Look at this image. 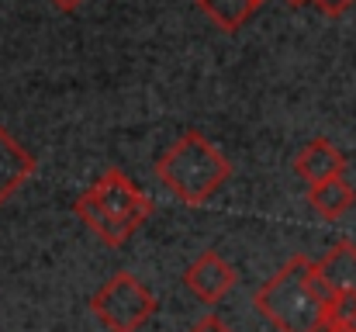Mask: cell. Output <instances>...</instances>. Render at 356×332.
<instances>
[{
    "instance_id": "cell-12",
    "label": "cell",
    "mask_w": 356,
    "mask_h": 332,
    "mask_svg": "<svg viewBox=\"0 0 356 332\" xmlns=\"http://www.w3.org/2000/svg\"><path fill=\"white\" fill-rule=\"evenodd\" d=\"M325 326H343L356 332V298L353 294H332L329 301V322Z\"/></svg>"
},
{
    "instance_id": "cell-4",
    "label": "cell",
    "mask_w": 356,
    "mask_h": 332,
    "mask_svg": "<svg viewBox=\"0 0 356 332\" xmlns=\"http://www.w3.org/2000/svg\"><path fill=\"white\" fill-rule=\"evenodd\" d=\"M90 194H94V201L111 215V219L118 221L121 228L131 235L142 221H149V215L156 212V205H152V198L149 194H142L121 170H104L101 177H97V184H90L87 187Z\"/></svg>"
},
{
    "instance_id": "cell-14",
    "label": "cell",
    "mask_w": 356,
    "mask_h": 332,
    "mask_svg": "<svg viewBox=\"0 0 356 332\" xmlns=\"http://www.w3.org/2000/svg\"><path fill=\"white\" fill-rule=\"evenodd\" d=\"M191 332H232V329H229L218 315H208V319H201V322H197Z\"/></svg>"
},
{
    "instance_id": "cell-7",
    "label": "cell",
    "mask_w": 356,
    "mask_h": 332,
    "mask_svg": "<svg viewBox=\"0 0 356 332\" xmlns=\"http://www.w3.org/2000/svg\"><path fill=\"white\" fill-rule=\"evenodd\" d=\"M35 156L0 125V205H7L35 177Z\"/></svg>"
},
{
    "instance_id": "cell-16",
    "label": "cell",
    "mask_w": 356,
    "mask_h": 332,
    "mask_svg": "<svg viewBox=\"0 0 356 332\" xmlns=\"http://www.w3.org/2000/svg\"><path fill=\"white\" fill-rule=\"evenodd\" d=\"M322 332H353V329H343V326H325Z\"/></svg>"
},
{
    "instance_id": "cell-1",
    "label": "cell",
    "mask_w": 356,
    "mask_h": 332,
    "mask_svg": "<svg viewBox=\"0 0 356 332\" xmlns=\"http://www.w3.org/2000/svg\"><path fill=\"white\" fill-rule=\"evenodd\" d=\"M329 301L332 291L305 253L291 256L252 298L256 312L277 332H322L329 322Z\"/></svg>"
},
{
    "instance_id": "cell-6",
    "label": "cell",
    "mask_w": 356,
    "mask_h": 332,
    "mask_svg": "<svg viewBox=\"0 0 356 332\" xmlns=\"http://www.w3.org/2000/svg\"><path fill=\"white\" fill-rule=\"evenodd\" d=\"M294 173H298L308 187H318V184H325V180L346 177V156H343L329 139H312V142L298 152Z\"/></svg>"
},
{
    "instance_id": "cell-11",
    "label": "cell",
    "mask_w": 356,
    "mask_h": 332,
    "mask_svg": "<svg viewBox=\"0 0 356 332\" xmlns=\"http://www.w3.org/2000/svg\"><path fill=\"white\" fill-rule=\"evenodd\" d=\"M197 7L222 28V31H238L252 10L259 7V0H197Z\"/></svg>"
},
{
    "instance_id": "cell-15",
    "label": "cell",
    "mask_w": 356,
    "mask_h": 332,
    "mask_svg": "<svg viewBox=\"0 0 356 332\" xmlns=\"http://www.w3.org/2000/svg\"><path fill=\"white\" fill-rule=\"evenodd\" d=\"M52 3H56L59 10H76V7H80L83 0H52Z\"/></svg>"
},
{
    "instance_id": "cell-8",
    "label": "cell",
    "mask_w": 356,
    "mask_h": 332,
    "mask_svg": "<svg viewBox=\"0 0 356 332\" xmlns=\"http://www.w3.org/2000/svg\"><path fill=\"white\" fill-rule=\"evenodd\" d=\"M325 287L332 294H353L356 298V242L350 239H336L322 260H315Z\"/></svg>"
},
{
    "instance_id": "cell-2",
    "label": "cell",
    "mask_w": 356,
    "mask_h": 332,
    "mask_svg": "<svg viewBox=\"0 0 356 332\" xmlns=\"http://www.w3.org/2000/svg\"><path fill=\"white\" fill-rule=\"evenodd\" d=\"M159 184L180 201V205H208L225 180L232 177L229 156L201 132H184L159 159H156Z\"/></svg>"
},
{
    "instance_id": "cell-9",
    "label": "cell",
    "mask_w": 356,
    "mask_h": 332,
    "mask_svg": "<svg viewBox=\"0 0 356 332\" xmlns=\"http://www.w3.org/2000/svg\"><path fill=\"white\" fill-rule=\"evenodd\" d=\"M73 212H76V219L83 221V225H87V228H90V232H94V235H97L104 246H115V249H118V246H124V242L131 239V235L121 228L118 221L111 219V215H108V212L94 201V194H90V191H80V194H76Z\"/></svg>"
},
{
    "instance_id": "cell-18",
    "label": "cell",
    "mask_w": 356,
    "mask_h": 332,
    "mask_svg": "<svg viewBox=\"0 0 356 332\" xmlns=\"http://www.w3.org/2000/svg\"><path fill=\"white\" fill-rule=\"evenodd\" d=\"M259 3H263V0H259Z\"/></svg>"
},
{
    "instance_id": "cell-13",
    "label": "cell",
    "mask_w": 356,
    "mask_h": 332,
    "mask_svg": "<svg viewBox=\"0 0 356 332\" xmlns=\"http://www.w3.org/2000/svg\"><path fill=\"white\" fill-rule=\"evenodd\" d=\"M312 3H315L322 14H329V17H343V14L353 7L356 0H312Z\"/></svg>"
},
{
    "instance_id": "cell-5",
    "label": "cell",
    "mask_w": 356,
    "mask_h": 332,
    "mask_svg": "<svg viewBox=\"0 0 356 332\" xmlns=\"http://www.w3.org/2000/svg\"><path fill=\"white\" fill-rule=\"evenodd\" d=\"M236 280H238L236 267H232L225 256H218L215 249L201 253V256L184 270L187 291H191L197 301H204V305H218V301L236 287Z\"/></svg>"
},
{
    "instance_id": "cell-17",
    "label": "cell",
    "mask_w": 356,
    "mask_h": 332,
    "mask_svg": "<svg viewBox=\"0 0 356 332\" xmlns=\"http://www.w3.org/2000/svg\"><path fill=\"white\" fill-rule=\"evenodd\" d=\"M284 3H291V7H305V3H312V0H284Z\"/></svg>"
},
{
    "instance_id": "cell-3",
    "label": "cell",
    "mask_w": 356,
    "mask_h": 332,
    "mask_svg": "<svg viewBox=\"0 0 356 332\" xmlns=\"http://www.w3.org/2000/svg\"><path fill=\"white\" fill-rule=\"evenodd\" d=\"M90 312L108 332H138L156 315V298L135 274L118 270L97 287V294L90 298Z\"/></svg>"
},
{
    "instance_id": "cell-10",
    "label": "cell",
    "mask_w": 356,
    "mask_h": 332,
    "mask_svg": "<svg viewBox=\"0 0 356 332\" xmlns=\"http://www.w3.org/2000/svg\"><path fill=\"white\" fill-rule=\"evenodd\" d=\"M308 205H312L322 219L336 221L356 205V187L346 177L325 180V184H318V187H308Z\"/></svg>"
}]
</instances>
